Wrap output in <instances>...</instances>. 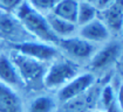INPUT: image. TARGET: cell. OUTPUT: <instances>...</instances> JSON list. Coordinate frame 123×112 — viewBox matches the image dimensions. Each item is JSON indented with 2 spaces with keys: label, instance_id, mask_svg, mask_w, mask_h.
I'll return each mask as SVG.
<instances>
[{
  "label": "cell",
  "instance_id": "obj_11",
  "mask_svg": "<svg viewBox=\"0 0 123 112\" xmlns=\"http://www.w3.org/2000/svg\"><path fill=\"white\" fill-rule=\"evenodd\" d=\"M120 55V46L116 43H110L98 50L92 58L90 65L95 70L103 69L107 65L111 64Z\"/></svg>",
  "mask_w": 123,
  "mask_h": 112
},
{
  "label": "cell",
  "instance_id": "obj_6",
  "mask_svg": "<svg viewBox=\"0 0 123 112\" xmlns=\"http://www.w3.org/2000/svg\"><path fill=\"white\" fill-rule=\"evenodd\" d=\"M57 45L61 47L67 54L74 56L79 60H86L92 57L95 51L94 43H90L81 37H66L60 39Z\"/></svg>",
  "mask_w": 123,
  "mask_h": 112
},
{
  "label": "cell",
  "instance_id": "obj_16",
  "mask_svg": "<svg viewBox=\"0 0 123 112\" xmlns=\"http://www.w3.org/2000/svg\"><path fill=\"white\" fill-rule=\"evenodd\" d=\"M56 104L52 97L39 96L31 103L28 112H54Z\"/></svg>",
  "mask_w": 123,
  "mask_h": 112
},
{
  "label": "cell",
  "instance_id": "obj_5",
  "mask_svg": "<svg viewBox=\"0 0 123 112\" xmlns=\"http://www.w3.org/2000/svg\"><path fill=\"white\" fill-rule=\"evenodd\" d=\"M94 83V76L89 73L77 75L70 82L62 86L59 91V99L61 102L68 103L77 97L82 96L89 90V88Z\"/></svg>",
  "mask_w": 123,
  "mask_h": 112
},
{
  "label": "cell",
  "instance_id": "obj_8",
  "mask_svg": "<svg viewBox=\"0 0 123 112\" xmlns=\"http://www.w3.org/2000/svg\"><path fill=\"white\" fill-rule=\"evenodd\" d=\"M26 29L22 27L19 20L11 15L7 12H0V37L10 41H15L13 43H19V37L24 35Z\"/></svg>",
  "mask_w": 123,
  "mask_h": 112
},
{
  "label": "cell",
  "instance_id": "obj_18",
  "mask_svg": "<svg viewBox=\"0 0 123 112\" xmlns=\"http://www.w3.org/2000/svg\"><path fill=\"white\" fill-rule=\"evenodd\" d=\"M27 1L33 8L37 9L40 13H42V12L50 13L54 9V7L59 4L60 0H27Z\"/></svg>",
  "mask_w": 123,
  "mask_h": 112
},
{
  "label": "cell",
  "instance_id": "obj_9",
  "mask_svg": "<svg viewBox=\"0 0 123 112\" xmlns=\"http://www.w3.org/2000/svg\"><path fill=\"white\" fill-rule=\"evenodd\" d=\"M110 36V32L107 26L98 18L86 23L80 28V37L86 41L94 42H105Z\"/></svg>",
  "mask_w": 123,
  "mask_h": 112
},
{
  "label": "cell",
  "instance_id": "obj_12",
  "mask_svg": "<svg viewBox=\"0 0 123 112\" xmlns=\"http://www.w3.org/2000/svg\"><path fill=\"white\" fill-rule=\"evenodd\" d=\"M0 82L8 86L22 84L14 64L5 54H0Z\"/></svg>",
  "mask_w": 123,
  "mask_h": 112
},
{
  "label": "cell",
  "instance_id": "obj_14",
  "mask_svg": "<svg viewBox=\"0 0 123 112\" xmlns=\"http://www.w3.org/2000/svg\"><path fill=\"white\" fill-rule=\"evenodd\" d=\"M77 9H79V0H60L50 13L57 18H61L76 25Z\"/></svg>",
  "mask_w": 123,
  "mask_h": 112
},
{
  "label": "cell",
  "instance_id": "obj_22",
  "mask_svg": "<svg viewBox=\"0 0 123 112\" xmlns=\"http://www.w3.org/2000/svg\"><path fill=\"white\" fill-rule=\"evenodd\" d=\"M79 1H85V2H89V4H93V5H95L98 0H79Z\"/></svg>",
  "mask_w": 123,
  "mask_h": 112
},
{
  "label": "cell",
  "instance_id": "obj_17",
  "mask_svg": "<svg viewBox=\"0 0 123 112\" xmlns=\"http://www.w3.org/2000/svg\"><path fill=\"white\" fill-rule=\"evenodd\" d=\"M101 95H102V104L104 106V112H122L117 104L115 92L113 91V88L110 85H107Z\"/></svg>",
  "mask_w": 123,
  "mask_h": 112
},
{
  "label": "cell",
  "instance_id": "obj_23",
  "mask_svg": "<svg viewBox=\"0 0 123 112\" xmlns=\"http://www.w3.org/2000/svg\"><path fill=\"white\" fill-rule=\"evenodd\" d=\"M92 112H103V111H100V110H95V111H92Z\"/></svg>",
  "mask_w": 123,
  "mask_h": 112
},
{
  "label": "cell",
  "instance_id": "obj_20",
  "mask_svg": "<svg viewBox=\"0 0 123 112\" xmlns=\"http://www.w3.org/2000/svg\"><path fill=\"white\" fill-rule=\"evenodd\" d=\"M113 1H114V0H98V1L95 4L94 6L96 7V9L100 12V11H102L103 8H105L108 5H110Z\"/></svg>",
  "mask_w": 123,
  "mask_h": 112
},
{
  "label": "cell",
  "instance_id": "obj_3",
  "mask_svg": "<svg viewBox=\"0 0 123 112\" xmlns=\"http://www.w3.org/2000/svg\"><path fill=\"white\" fill-rule=\"evenodd\" d=\"M77 75V64L69 60H57L47 68L43 78V85L48 89H61Z\"/></svg>",
  "mask_w": 123,
  "mask_h": 112
},
{
  "label": "cell",
  "instance_id": "obj_1",
  "mask_svg": "<svg viewBox=\"0 0 123 112\" xmlns=\"http://www.w3.org/2000/svg\"><path fill=\"white\" fill-rule=\"evenodd\" d=\"M14 13L15 18L19 20L26 32L39 39L40 42L57 45L59 37L52 32L46 17L33 8L27 0H24L17 7Z\"/></svg>",
  "mask_w": 123,
  "mask_h": 112
},
{
  "label": "cell",
  "instance_id": "obj_2",
  "mask_svg": "<svg viewBox=\"0 0 123 112\" xmlns=\"http://www.w3.org/2000/svg\"><path fill=\"white\" fill-rule=\"evenodd\" d=\"M8 57L15 67L24 85L31 89H40L43 85V78L47 70L43 62L22 55L15 50H12Z\"/></svg>",
  "mask_w": 123,
  "mask_h": 112
},
{
  "label": "cell",
  "instance_id": "obj_7",
  "mask_svg": "<svg viewBox=\"0 0 123 112\" xmlns=\"http://www.w3.org/2000/svg\"><path fill=\"white\" fill-rule=\"evenodd\" d=\"M100 19L107 28L113 32H120L123 28V0H114L110 5L98 12Z\"/></svg>",
  "mask_w": 123,
  "mask_h": 112
},
{
  "label": "cell",
  "instance_id": "obj_13",
  "mask_svg": "<svg viewBox=\"0 0 123 112\" xmlns=\"http://www.w3.org/2000/svg\"><path fill=\"white\" fill-rule=\"evenodd\" d=\"M48 21V25L52 29V32L60 39H66V37H70L74 33L76 32V26L75 23H72L69 21H66L61 18H57L54 14L48 13L46 17Z\"/></svg>",
  "mask_w": 123,
  "mask_h": 112
},
{
  "label": "cell",
  "instance_id": "obj_10",
  "mask_svg": "<svg viewBox=\"0 0 123 112\" xmlns=\"http://www.w3.org/2000/svg\"><path fill=\"white\" fill-rule=\"evenodd\" d=\"M0 112H22L21 99L17 92L0 82Z\"/></svg>",
  "mask_w": 123,
  "mask_h": 112
},
{
  "label": "cell",
  "instance_id": "obj_21",
  "mask_svg": "<svg viewBox=\"0 0 123 112\" xmlns=\"http://www.w3.org/2000/svg\"><path fill=\"white\" fill-rule=\"evenodd\" d=\"M116 101H117V104H118L121 111L123 112V83L121 84V86L118 89V92H117V96H116Z\"/></svg>",
  "mask_w": 123,
  "mask_h": 112
},
{
  "label": "cell",
  "instance_id": "obj_15",
  "mask_svg": "<svg viewBox=\"0 0 123 112\" xmlns=\"http://www.w3.org/2000/svg\"><path fill=\"white\" fill-rule=\"evenodd\" d=\"M98 11L96 9L93 4L79 1V9H77V18H76V26H83L86 23L93 21L97 18Z\"/></svg>",
  "mask_w": 123,
  "mask_h": 112
},
{
  "label": "cell",
  "instance_id": "obj_4",
  "mask_svg": "<svg viewBox=\"0 0 123 112\" xmlns=\"http://www.w3.org/2000/svg\"><path fill=\"white\" fill-rule=\"evenodd\" d=\"M12 50H15L22 55L32 57L43 63L55 60L59 55L57 49L54 46L35 41H22L19 43H12Z\"/></svg>",
  "mask_w": 123,
  "mask_h": 112
},
{
  "label": "cell",
  "instance_id": "obj_19",
  "mask_svg": "<svg viewBox=\"0 0 123 112\" xmlns=\"http://www.w3.org/2000/svg\"><path fill=\"white\" fill-rule=\"evenodd\" d=\"M22 1L24 0H0V6L8 13L11 11H15Z\"/></svg>",
  "mask_w": 123,
  "mask_h": 112
}]
</instances>
